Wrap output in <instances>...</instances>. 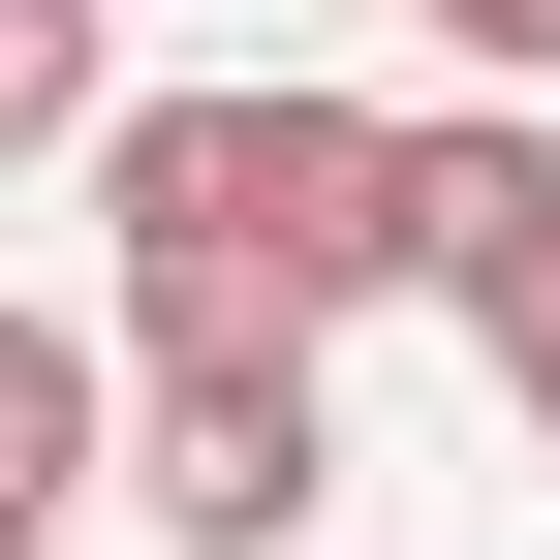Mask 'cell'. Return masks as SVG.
<instances>
[{"instance_id": "1", "label": "cell", "mask_w": 560, "mask_h": 560, "mask_svg": "<svg viewBox=\"0 0 560 560\" xmlns=\"http://www.w3.org/2000/svg\"><path fill=\"white\" fill-rule=\"evenodd\" d=\"M94 249H125V342H342L405 312V125L374 94H94Z\"/></svg>"}, {"instance_id": "2", "label": "cell", "mask_w": 560, "mask_h": 560, "mask_svg": "<svg viewBox=\"0 0 560 560\" xmlns=\"http://www.w3.org/2000/svg\"><path fill=\"white\" fill-rule=\"evenodd\" d=\"M94 467H125L187 560H312V529H342V374H312L280 312H249V342H125V436H94Z\"/></svg>"}, {"instance_id": "3", "label": "cell", "mask_w": 560, "mask_h": 560, "mask_svg": "<svg viewBox=\"0 0 560 560\" xmlns=\"http://www.w3.org/2000/svg\"><path fill=\"white\" fill-rule=\"evenodd\" d=\"M560 280V94H436L405 125V312H499Z\"/></svg>"}, {"instance_id": "4", "label": "cell", "mask_w": 560, "mask_h": 560, "mask_svg": "<svg viewBox=\"0 0 560 560\" xmlns=\"http://www.w3.org/2000/svg\"><path fill=\"white\" fill-rule=\"evenodd\" d=\"M94 436H125V342H94V312H0V499L94 529Z\"/></svg>"}, {"instance_id": "5", "label": "cell", "mask_w": 560, "mask_h": 560, "mask_svg": "<svg viewBox=\"0 0 560 560\" xmlns=\"http://www.w3.org/2000/svg\"><path fill=\"white\" fill-rule=\"evenodd\" d=\"M94 94H125L94 0H0V156H94Z\"/></svg>"}, {"instance_id": "6", "label": "cell", "mask_w": 560, "mask_h": 560, "mask_svg": "<svg viewBox=\"0 0 560 560\" xmlns=\"http://www.w3.org/2000/svg\"><path fill=\"white\" fill-rule=\"evenodd\" d=\"M467 342H499V436L560 467V280H499V312H467Z\"/></svg>"}, {"instance_id": "7", "label": "cell", "mask_w": 560, "mask_h": 560, "mask_svg": "<svg viewBox=\"0 0 560 560\" xmlns=\"http://www.w3.org/2000/svg\"><path fill=\"white\" fill-rule=\"evenodd\" d=\"M405 32H467L499 94H560V0H405Z\"/></svg>"}, {"instance_id": "8", "label": "cell", "mask_w": 560, "mask_h": 560, "mask_svg": "<svg viewBox=\"0 0 560 560\" xmlns=\"http://www.w3.org/2000/svg\"><path fill=\"white\" fill-rule=\"evenodd\" d=\"M0 560H62V499H0Z\"/></svg>"}, {"instance_id": "9", "label": "cell", "mask_w": 560, "mask_h": 560, "mask_svg": "<svg viewBox=\"0 0 560 560\" xmlns=\"http://www.w3.org/2000/svg\"><path fill=\"white\" fill-rule=\"evenodd\" d=\"M249 32H312V0H249Z\"/></svg>"}]
</instances>
